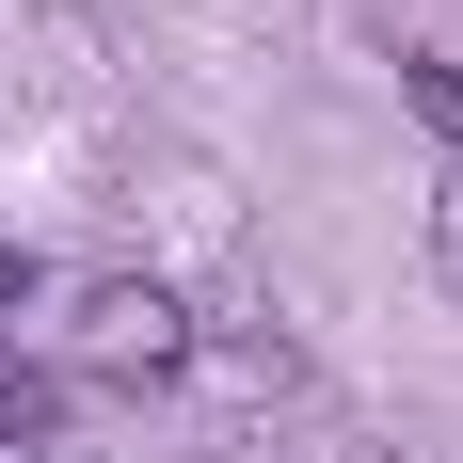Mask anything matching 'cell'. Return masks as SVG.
Listing matches in <instances>:
<instances>
[{"instance_id":"cell-1","label":"cell","mask_w":463,"mask_h":463,"mask_svg":"<svg viewBox=\"0 0 463 463\" xmlns=\"http://www.w3.org/2000/svg\"><path fill=\"white\" fill-rule=\"evenodd\" d=\"M64 352H80V368H112V383H160L192 352V320H176V288H80V320H64Z\"/></svg>"},{"instance_id":"cell-2","label":"cell","mask_w":463,"mask_h":463,"mask_svg":"<svg viewBox=\"0 0 463 463\" xmlns=\"http://www.w3.org/2000/svg\"><path fill=\"white\" fill-rule=\"evenodd\" d=\"M400 96H416V128L463 160V64H400Z\"/></svg>"},{"instance_id":"cell-3","label":"cell","mask_w":463,"mask_h":463,"mask_svg":"<svg viewBox=\"0 0 463 463\" xmlns=\"http://www.w3.org/2000/svg\"><path fill=\"white\" fill-rule=\"evenodd\" d=\"M16 304H33V272H16V256H0V320H16Z\"/></svg>"},{"instance_id":"cell-4","label":"cell","mask_w":463,"mask_h":463,"mask_svg":"<svg viewBox=\"0 0 463 463\" xmlns=\"http://www.w3.org/2000/svg\"><path fill=\"white\" fill-rule=\"evenodd\" d=\"M368 463H416V448H368Z\"/></svg>"}]
</instances>
